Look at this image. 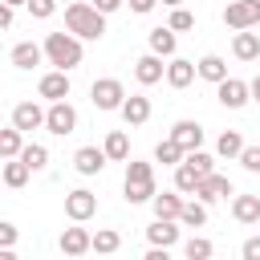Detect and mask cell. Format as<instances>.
I'll return each instance as SVG.
<instances>
[{
  "mask_svg": "<svg viewBox=\"0 0 260 260\" xmlns=\"http://www.w3.org/2000/svg\"><path fill=\"white\" fill-rule=\"evenodd\" d=\"M65 28H69L73 37H81V41H102V37H106V16H102L89 0H73V4L65 8Z\"/></svg>",
  "mask_w": 260,
  "mask_h": 260,
  "instance_id": "cell-1",
  "label": "cell"
},
{
  "mask_svg": "<svg viewBox=\"0 0 260 260\" xmlns=\"http://www.w3.org/2000/svg\"><path fill=\"white\" fill-rule=\"evenodd\" d=\"M41 49H45L49 65H57V69H65V73H69V69H77V65H81V57H85L81 37H73L69 28H65V32H49Z\"/></svg>",
  "mask_w": 260,
  "mask_h": 260,
  "instance_id": "cell-2",
  "label": "cell"
},
{
  "mask_svg": "<svg viewBox=\"0 0 260 260\" xmlns=\"http://www.w3.org/2000/svg\"><path fill=\"white\" fill-rule=\"evenodd\" d=\"M122 191H126V203H150L154 199V167L150 162H126V183H122Z\"/></svg>",
  "mask_w": 260,
  "mask_h": 260,
  "instance_id": "cell-3",
  "label": "cell"
},
{
  "mask_svg": "<svg viewBox=\"0 0 260 260\" xmlns=\"http://www.w3.org/2000/svg\"><path fill=\"white\" fill-rule=\"evenodd\" d=\"M45 130H49V134H57V138H65V134H73V130H77V110L69 106V98L49 102V110H45Z\"/></svg>",
  "mask_w": 260,
  "mask_h": 260,
  "instance_id": "cell-4",
  "label": "cell"
},
{
  "mask_svg": "<svg viewBox=\"0 0 260 260\" xmlns=\"http://www.w3.org/2000/svg\"><path fill=\"white\" fill-rule=\"evenodd\" d=\"M223 24H228L232 32H240V28H256V24H260V0H228V8H223Z\"/></svg>",
  "mask_w": 260,
  "mask_h": 260,
  "instance_id": "cell-5",
  "label": "cell"
},
{
  "mask_svg": "<svg viewBox=\"0 0 260 260\" xmlns=\"http://www.w3.org/2000/svg\"><path fill=\"white\" fill-rule=\"evenodd\" d=\"M122 98H126V85H122L118 77H98V81L89 85V102H93L98 110H118Z\"/></svg>",
  "mask_w": 260,
  "mask_h": 260,
  "instance_id": "cell-6",
  "label": "cell"
},
{
  "mask_svg": "<svg viewBox=\"0 0 260 260\" xmlns=\"http://www.w3.org/2000/svg\"><path fill=\"white\" fill-rule=\"evenodd\" d=\"M215 98H219L223 110H244V106L252 102L248 81H240V77H223V81H215Z\"/></svg>",
  "mask_w": 260,
  "mask_h": 260,
  "instance_id": "cell-7",
  "label": "cell"
},
{
  "mask_svg": "<svg viewBox=\"0 0 260 260\" xmlns=\"http://www.w3.org/2000/svg\"><path fill=\"white\" fill-rule=\"evenodd\" d=\"M199 203H215V199H228V195H236V187H232V179L228 175H203L199 183H195V191H191Z\"/></svg>",
  "mask_w": 260,
  "mask_h": 260,
  "instance_id": "cell-8",
  "label": "cell"
},
{
  "mask_svg": "<svg viewBox=\"0 0 260 260\" xmlns=\"http://www.w3.org/2000/svg\"><path fill=\"white\" fill-rule=\"evenodd\" d=\"M65 215H69L73 223L93 219V215H98V195H93V191H85V187L69 191V195H65Z\"/></svg>",
  "mask_w": 260,
  "mask_h": 260,
  "instance_id": "cell-9",
  "label": "cell"
},
{
  "mask_svg": "<svg viewBox=\"0 0 260 260\" xmlns=\"http://www.w3.org/2000/svg\"><path fill=\"white\" fill-rule=\"evenodd\" d=\"M118 114H122L126 126H146L150 122V98L146 93H130V98H122Z\"/></svg>",
  "mask_w": 260,
  "mask_h": 260,
  "instance_id": "cell-10",
  "label": "cell"
},
{
  "mask_svg": "<svg viewBox=\"0 0 260 260\" xmlns=\"http://www.w3.org/2000/svg\"><path fill=\"white\" fill-rule=\"evenodd\" d=\"M162 77H167L171 89H187V85L195 81V61H187V57H171L167 69H162Z\"/></svg>",
  "mask_w": 260,
  "mask_h": 260,
  "instance_id": "cell-11",
  "label": "cell"
},
{
  "mask_svg": "<svg viewBox=\"0 0 260 260\" xmlns=\"http://www.w3.org/2000/svg\"><path fill=\"white\" fill-rule=\"evenodd\" d=\"M37 93H41L45 102H61V98H69V73H65V69L45 73V77L37 81Z\"/></svg>",
  "mask_w": 260,
  "mask_h": 260,
  "instance_id": "cell-12",
  "label": "cell"
},
{
  "mask_svg": "<svg viewBox=\"0 0 260 260\" xmlns=\"http://www.w3.org/2000/svg\"><path fill=\"white\" fill-rule=\"evenodd\" d=\"M12 126H16L20 134L41 130V126H45V110H41L37 102H16V110H12Z\"/></svg>",
  "mask_w": 260,
  "mask_h": 260,
  "instance_id": "cell-13",
  "label": "cell"
},
{
  "mask_svg": "<svg viewBox=\"0 0 260 260\" xmlns=\"http://www.w3.org/2000/svg\"><path fill=\"white\" fill-rule=\"evenodd\" d=\"M171 138L183 146V154L187 150H195V146H203V126L195 122V118H179L175 126H171Z\"/></svg>",
  "mask_w": 260,
  "mask_h": 260,
  "instance_id": "cell-14",
  "label": "cell"
},
{
  "mask_svg": "<svg viewBox=\"0 0 260 260\" xmlns=\"http://www.w3.org/2000/svg\"><path fill=\"white\" fill-rule=\"evenodd\" d=\"M162 57L158 53H142L138 61H134V77H138V85H158L162 81Z\"/></svg>",
  "mask_w": 260,
  "mask_h": 260,
  "instance_id": "cell-15",
  "label": "cell"
},
{
  "mask_svg": "<svg viewBox=\"0 0 260 260\" xmlns=\"http://www.w3.org/2000/svg\"><path fill=\"white\" fill-rule=\"evenodd\" d=\"M106 150L102 146H81L77 154H73V167H77V175H102L106 171Z\"/></svg>",
  "mask_w": 260,
  "mask_h": 260,
  "instance_id": "cell-16",
  "label": "cell"
},
{
  "mask_svg": "<svg viewBox=\"0 0 260 260\" xmlns=\"http://www.w3.org/2000/svg\"><path fill=\"white\" fill-rule=\"evenodd\" d=\"M232 57H236V61H260V32L240 28V32L232 37Z\"/></svg>",
  "mask_w": 260,
  "mask_h": 260,
  "instance_id": "cell-17",
  "label": "cell"
},
{
  "mask_svg": "<svg viewBox=\"0 0 260 260\" xmlns=\"http://www.w3.org/2000/svg\"><path fill=\"white\" fill-rule=\"evenodd\" d=\"M232 219L244 228L260 223V195H232Z\"/></svg>",
  "mask_w": 260,
  "mask_h": 260,
  "instance_id": "cell-18",
  "label": "cell"
},
{
  "mask_svg": "<svg viewBox=\"0 0 260 260\" xmlns=\"http://www.w3.org/2000/svg\"><path fill=\"white\" fill-rule=\"evenodd\" d=\"M146 240L158 244V248H175L179 244V219H158L154 215V223L146 228Z\"/></svg>",
  "mask_w": 260,
  "mask_h": 260,
  "instance_id": "cell-19",
  "label": "cell"
},
{
  "mask_svg": "<svg viewBox=\"0 0 260 260\" xmlns=\"http://www.w3.org/2000/svg\"><path fill=\"white\" fill-rule=\"evenodd\" d=\"M8 61H12L16 69H32V65H41V61H45V49H41L37 41H20V45H12Z\"/></svg>",
  "mask_w": 260,
  "mask_h": 260,
  "instance_id": "cell-20",
  "label": "cell"
},
{
  "mask_svg": "<svg viewBox=\"0 0 260 260\" xmlns=\"http://www.w3.org/2000/svg\"><path fill=\"white\" fill-rule=\"evenodd\" d=\"M195 77H203V81H211V85H215V81H223V77H228V61H223L219 53H207V57H199V61H195Z\"/></svg>",
  "mask_w": 260,
  "mask_h": 260,
  "instance_id": "cell-21",
  "label": "cell"
},
{
  "mask_svg": "<svg viewBox=\"0 0 260 260\" xmlns=\"http://www.w3.org/2000/svg\"><path fill=\"white\" fill-rule=\"evenodd\" d=\"M150 207H154V215L158 219H179V207H183V195L171 187V191H154V199H150Z\"/></svg>",
  "mask_w": 260,
  "mask_h": 260,
  "instance_id": "cell-22",
  "label": "cell"
},
{
  "mask_svg": "<svg viewBox=\"0 0 260 260\" xmlns=\"http://www.w3.org/2000/svg\"><path fill=\"white\" fill-rule=\"evenodd\" d=\"M146 45H150V53H158V57H175V45H179V41H175V28L162 24V28H150V32H146Z\"/></svg>",
  "mask_w": 260,
  "mask_h": 260,
  "instance_id": "cell-23",
  "label": "cell"
},
{
  "mask_svg": "<svg viewBox=\"0 0 260 260\" xmlns=\"http://www.w3.org/2000/svg\"><path fill=\"white\" fill-rule=\"evenodd\" d=\"M102 150H106L110 162H126V158H130V138H126V130H110L106 142H102Z\"/></svg>",
  "mask_w": 260,
  "mask_h": 260,
  "instance_id": "cell-24",
  "label": "cell"
},
{
  "mask_svg": "<svg viewBox=\"0 0 260 260\" xmlns=\"http://www.w3.org/2000/svg\"><path fill=\"white\" fill-rule=\"evenodd\" d=\"M61 252L65 256H85L89 252V232L85 228H65L61 232Z\"/></svg>",
  "mask_w": 260,
  "mask_h": 260,
  "instance_id": "cell-25",
  "label": "cell"
},
{
  "mask_svg": "<svg viewBox=\"0 0 260 260\" xmlns=\"http://www.w3.org/2000/svg\"><path fill=\"white\" fill-rule=\"evenodd\" d=\"M16 158H20L28 171H45V167H49V146H41V142H24Z\"/></svg>",
  "mask_w": 260,
  "mask_h": 260,
  "instance_id": "cell-26",
  "label": "cell"
},
{
  "mask_svg": "<svg viewBox=\"0 0 260 260\" xmlns=\"http://www.w3.org/2000/svg\"><path fill=\"white\" fill-rule=\"evenodd\" d=\"M179 223H183V228H203V223H207V203H199V199H183V207H179Z\"/></svg>",
  "mask_w": 260,
  "mask_h": 260,
  "instance_id": "cell-27",
  "label": "cell"
},
{
  "mask_svg": "<svg viewBox=\"0 0 260 260\" xmlns=\"http://www.w3.org/2000/svg\"><path fill=\"white\" fill-rule=\"evenodd\" d=\"M122 248V236L114 232V228H98L93 236H89V252H102V256H110V252H118Z\"/></svg>",
  "mask_w": 260,
  "mask_h": 260,
  "instance_id": "cell-28",
  "label": "cell"
},
{
  "mask_svg": "<svg viewBox=\"0 0 260 260\" xmlns=\"http://www.w3.org/2000/svg\"><path fill=\"white\" fill-rule=\"evenodd\" d=\"M240 150H244V134H240V130H223L219 142H215V154H219V158H236Z\"/></svg>",
  "mask_w": 260,
  "mask_h": 260,
  "instance_id": "cell-29",
  "label": "cell"
},
{
  "mask_svg": "<svg viewBox=\"0 0 260 260\" xmlns=\"http://www.w3.org/2000/svg\"><path fill=\"white\" fill-rule=\"evenodd\" d=\"M154 162H162V167H175V162H183V146L167 134L158 146H154Z\"/></svg>",
  "mask_w": 260,
  "mask_h": 260,
  "instance_id": "cell-30",
  "label": "cell"
},
{
  "mask_svg": "<svg viewBox=\"0 0 260 260\" xmlns=\"http://www.w3.org/2000/svg\"><path fill=\"white\" fill-rule=\"evenodd\" d=\"M28 175H32V171H28L20 158H4V183H8L12 191H20V187L28 183Z\"/></svg>",
  "mask_w": 260,
  "mask_h": 260,
  "instance_id": "cell-31",
  "label": "cell"
},
{
  "mask_svg": "<svg viewBox=\"0 0 260 260\" xmlns=\"http://www.w3.org/2000/svg\"><path fill=\"white\" fill-rule=\"evenodd\" d=\"M195 183H199V171L187 167V162H175V191H179V195H191Z\"/></svg>",
  "mask_w": 260,
  "mask_h": 260,
  "instance_id": "cell-32",
  "label": "cell"
},
{
  "mask_svg": "<svg viewBox=\"0 0 260 260\" xmlns=\"http://www.w3.org/2000/svg\"><path fill=\"white\" fill-rule=\"evenodd\" d=\"M20 146H24V134H20L16 126L0 130V158H16V154H20Z\"/></svg>",
  "mask_w": 260,
  "mask_h": 260,
  "instance_id": "cell-33",
  "label": "cell"
},
{
  "mask_svg": "<svg viewBox=\"0 0 260 260\" xmlns=\"http://www.w3.org/2000/svg\"><path fill=\"white\" fill-rule=\"evenodd\" d=\"M183 162H187V167H195V171H199V179L215 171V158H211V154H207L203 146H195V150H187V154H183Z\"/></svg>",
  "mask_w": 260,
  "mask_h": 260,
  "instance_id": "cell-34",
  "label": "cell"
},
{
  "mask_svg": "<svg viewBox=\"0 0 260 260\" xmlns=\"http://www.w3.org/2000/svg\"><path fill=\"white\" fill-rule=\"evenodd\" d=\"M167 28H175V32H187V28H195V12H187L183 4H179V8H171V20H167Z\"/></svg>",
  "mask_w": 260,
  "mask_h": 260,
  "instance_id": "cell-35",
  "label": "cell"
},
{
  "mask_svg": "<svg viewBox=\"0 0 260 260\" xmlns=\"http://www.w3.org/2000/svg\"><path fill=\"white\" fill-rule=\"evenodd\" d=\"M183 252H187L191 260H207V256H211L215 248H211V240H203V236H191V240L183 244Z\"/></svg>",
  "mask_w": 260,
  "mask_h": 260,
  "instance_id": "cell-36",
  "label": "cell"
},
{
  "mask_svg": "<svg viewBox=\"0 0 260 260\" xmlns=\"http://www.w3.org/2000/svg\"><path fill=\"white\" fill-rule=\"evenodd\" d=\"M236 158H240V167H244L248 175H260V146H248V142H244V150H240Z\"/></svg>",
  "mask_w": 260,
  "mask_h": 260,
  "instance_id": "cell-37",
  "label": "cell"
},
{
  "mask_svg": "<svg viewBox=\"0 0 260 260\" xmlns=\"http://www.w3.org/2000/svg\"><path fill=\"white\" fill-rule=\"evenodd\" d=\"M24 8L32 12V20H49V16L57 12V0H28Z\"/></svg>",
  "mask_w": 260,
  "mask_h": 260,
  "instance_id": "cell-38",
  "label": "cell"
},
{
  "mask_svg": "<svg viewBox=\"0 0 260 260\" xmlns=\"http://www.w3.org/2000/svg\"><path fill=\"white\" fill-rule=\"evenodd\" d=\"M0 248H16V223L0 219Z\"/></svg>",
  "mask_w": 260,
  "mask_h": 260,
  "instance_id": "cell-39",
  "label": "cell"
},
{
  "mask_svg": "<svg viewBox=\"0 0 260 260\" xmlns=\"http://www.w3.org/2000/svg\"><path fill=\"white\" fill-rule=\"evenodd\" d=\"M240 256H244V260H260V236H248L244 248H240Z\"/></svg>",
  "mask_w": 260,
  "mask_h": 260,
  "instance_id": "cell-40",
  "label": "cell"
},
{
  "mask_svg": "<svg viewBox=\"0 0 260 260\" xmlns=\"http://www.w3.org/2000/svg\"><path fill=\"white\" fill-rule=\"evenodd\" d=\"M12 20H16V8L0 0V32H4V28H12Z\"/></svg>",
  "mask_w": 260,
  "mask_h": 260,
  "instance_id": "cell-41",
  "label": "cell"
},
{
  "mask_svg": "<svg viewBox=\"0 0 260 260\" xmlns=\"http://www.w3.org/2000/svg\"><path fill=\"white\" fill-rule=\"evenodd\" d=\"M89 4H93L102 16H110V12H118V8H122V0H89Z\"/></svg>",
  "mask_w": 260,
  "mask_h": 260,
  "instance_id": "cell-42",
  "label": "cell"
},
{
  "mask_svg": "<svg viewBox=\"0 0 260 260\" xmlns=\"http://www.w3.org/2000/svg\"><path fill=\"white\" fill-rule=\"evenodd\" d=\"M154 4H158V0H130V8H134L138 16H146V12H154Z\"/></svg>",
  "mask_w": 260,
  "mask_h": 260,
  "instance_id": "cell-43",
  "label": "cell"
},
{
  "mask_svg": "<svg viewBox=\"0 0 260 260\" xmlns=\"http://www.w3.org/2000/svg\"><path fill=\"white\" fill-rule=\"evenodd\" d=\"M248 93H252V102H260V77H256V81H248Z\"/></svg>",
  "mask_w": 260,
  "mask_h": 260,
  "instance_id": "cell-44",
  "label": "cell"
},
{
  "mask_svg": "<svg viewBox=\"0 0 260 260\" xmlns=\"http://www.w3.org/2000/svg\"><path fill=\"white\" fill-rule=\"evenodd\" d=\"M158 4H167V8H179V4H183V0H158Z\"/></svg>",
  "mask_w": 260,
  "mask_h": 260,
  "instance_id": "cell-45",
  "label": "cell"
},
{
  "mask_svg": "<svg viewBox=\"0 0 260 260\" xmlns=\"http://www.w3.org/2000/svg\"><path fill=\"white\" fill-rule=\"evenodd\" d=\"M4 4H12V8H20V4H28V0H4Z\"/></svg>",
  "mask_w": 260,
  "mask_h": 260,
  "instance_id": "cell-46",
  "label": "cell"
}]
</instances>
